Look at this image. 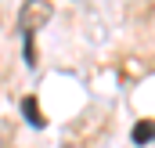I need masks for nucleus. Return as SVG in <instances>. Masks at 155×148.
I'll return each mask as SVG.
<instances>
[{
    "label": "nucleus",
    "mask_w": 155,
    "mask_h": 148,
    "mask_svg": "<svg viewBox=\"0 0 155 148\" xmlns=\"http://www.w3.org/2000/svg\"><path fill=\"white\" fill-rule=\"evenodd\" d=\"M51 4L47 0H25L22 4V11H18V33H22V40L25 36H36V29L51 18Z\"/></svg>",
    "instance_id": "obj_1"
},
{
    "label": "nucleus",
    "mask_w": 155,
    "mask_h": 148,
    "mask_svg": "<svg viewBox=\"0 0 155 148\" xmlns=\"http://www.w3.org/2000/svg\"><path fill=\"white\" fill-rule=\"evenodd\" d=\"M22 116H25L36 130H43V126H47V116L40 112V101L33 98V94H25V98H22Z\"/></svg>",
    "instance_id": "obj_2"
},
{
    "label": "nucleus",
    "mask_w": 155,
    "mask_h": 148,
    "mask_svg": "<svg viewBox=\"0 0 155 148\" xmlns=\"http://www.w3.org/2000/svg\"><path fill=\"white\" fill-rule=\"evenodd\" d=\"M130 141H134V145H148V141H155V119H141V123L134 126Z\"/></svg>",
    "instance_id": "obj_3"
},
{
    "label": "nucleus",
    "mask_w": 155,
    "mask_h": 148,
    "mask_svg": "<svg viewBox=\"0 0 155 148\" xmlns=\"http://www.w3.org/2000/svg\"><path fill=\"white\" fill-rule=\"evenodd\" d=\"M22 58H25V65H36V40L25 36V51H22Z\"/></svg>",
    "instance_id": "obj_4"
}]
</instances>
